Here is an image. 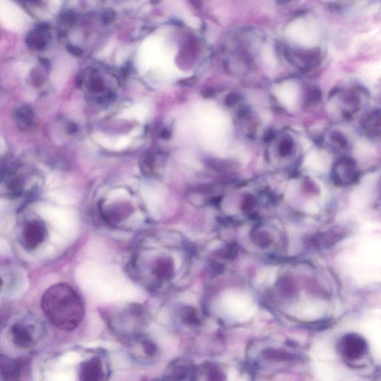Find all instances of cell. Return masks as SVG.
<instances>
[{"label": "cell", "mask_w": 381, "mask_h": 381, "mask_svg": "<svg viewBox=\"0 0 381 381\" xmlns=\"http://www.w3.org/2000/svg\"><path fill=\"white\" fill-rule=\"evenodd\" d=\"M171 55L168 53L163 40L159 37L147 39L139 52V66L143 70L153 68L166 69L171 66Z\"/></svg>", "instance_id": "obj_5"}, {"label": "cell", "mask_w": 381, "mask_h": 381, "mask_svg": "<svg viewBox=\"0 0 381 381\" xmlns=\"http://www.w3.org/2000/svg\"><path fill=\"white\" fill-rule=\"evenodd\" d=\"M103 376L102 363L98 359H92L82 365L80 381H101Z\"/></svg>", "instance_id": "obj_10"}, {"label": "cell", "mask_w": 381, "mask_h": 381, "mask_svg": "<svg viewBox=\"0 0 381 381\" xmlns=\"http://www.w3.org/2000/svg\"><path fill=\"white\" fill-rule=\"evenodd\" d=\"M42 173L36 167L14 161L0 168V195L18 203L32 201L43 186Z\"/></svg>", "instance_id": "obj_3"}, {"label": "cell", "mask_w": 381, "mask_h": 381, "mask_svg": "<svg viewBox=\"0 0 381 381\" xmlns=\"http://www.w3.org/2000/svg\"><path fill=\"white\" fill-rule=\"evenodd\" d=\"M15 275L10 270L0 268V295L9 290L15 283Z\"/></svg>", "instance_id": "obj_15"}, {"label": "cell", "mask_w": 381, "mask_h": 381, "mask_svg": "<svg viewBox=\"0 0 381 381\" xmlns=\"http://www.w3.org/2000/svg\"><path fill=\"white\" fill-rule=\"evenodd\" d=\"M13 342L20 348H28L32 344L33 336L31 328L23 322L13 325L12 330Z\"/></svg>", "instance_id": "obj_12"}, {"label": "cell", "mask_w": 381, "mask_h": 381, "mask_svg": "<svg viewBox=\"0 0 381 381\" xmlns=\"http://www.w3.org/2000/svg\"><path fill=\"white\" fill-rule=\"evenodd\" d=\"M189 244L177 235L150 236L139 243L131 271L146 288L157 291L178 283L188 274L192 261Z\"/></svg>", "instance_id": "obj_1"}, {"label": "cell", "mask_w": 381, "mask_h": 381, "mask_svg": "<svg viewBox=\"0 0 381 381\" xmlns=\"http://www.w3.org/2000/svg\"><path fill=\"white\" fill-rule=\"evenodd\" d=\"M1 149H2L1 144H0V157H1V153H2V150H1ZM0 159H1V158H0Z\"/></svg>", "instance_id": "obj_23"}, {"label": "cell", "mask_w": 381, "mask_h": 381, "mask_svg": "<svg viewBox=\"0 0 381 381\" xmlns=\"http://www.w3.org/2000/svg\"><path fill=\"white\" fill-rule=\"evenodd\" d=\"M0 24L8 29L20 32L28 26L30 18L15 3L0 1Z\"/></svg>", "instance_id": "obj_6"}, {"label": "cell", "mask_w": 381, "mask_h": 381, "mask_svg": "<svg viewBox=\"0 0 381 381\" xmlns=\"http://www.w3.org/2000/svg\"><path fill=\"white\" fill-rule=\"evenodd\" d=\"M95 138L100 144H102L104 147H111V148L125 147L130 144L131 141V138L130 136H122L117 139H112L106 136H101L98 135Z\"/></svg>", "instance_id": "obj_13"}, {"label": "cell", "mask_w": 381, "mask_h": 381, "mask_svg": "<svg viewBox=\"0 0 381 381\" xmlns=\"http://www.w3.org/2000/svg\"><path fill=\"white\" fill-rule=\"evenodd\" d=\"M255 240H256L258 245L261 247H269L272 243L271 236H270L269 233L265 231L257 233L256 236H255Z\"/></svg>", "instance_id": "obj_19"}, {"label": "cell", "mask_w": 381, "mask_h": 381, "mask_svg": "<svg viewBox=\"0 0 381 381\" xmlns=\"http://www.w3.org/2000/svg\"><path fill=\"white\" fill-rule=\"evenodd\" d=\"M47 223L36 214L25 215L19 222L17 238L21 247L28 252L39 249L47 241Z\"/></svg>", "instance_id": "obj_4"}, {"label": "cell", "mask_w": 381, "mask_h": 381, "mask_svg": "<svg viewBox=\"0 0 381 381\" xmlns=\"http://www.w3.org/2000/svg\"><path fill=\"white\" fill-rule=\"evenodd\" d=\"M346 237V231L341 226L333 227L328 231L316 235L311 238L310 244L315 248H328L335 245Z\"/></svg>", "instance_id": "obj_9"}, {"label": "cell", "mask_w": 381, "mask_h": 381, "mask_svg": "<svg viewBox=\"0 0 381 381\" xmlns=\"http://www.w3.org/2000/svg\"><path fill=\"white\" fill-rule=\"evenodd\" d=\"M22 366L20 362L9 357L0 359V373L5 381H19Z\"/></svg>", "instance_id": "obj_11"}, {"label": "cell", "mask_w": 381, "mask_h": 381, "mask_svg": "<svg viewBox=\"0 0 381 381\" xmlns=\"http://www.w3.org/2000/svg\"><path fill=\"white\" fill-rule=\"evenodd\" d=\"M225 376L220 370L217 369H211L208 374V380L209 381H224Z\"/></svg>", "instance_id": "obj_20"}, {"label": "cell", "mask_w": 381, "mask_h": 381, "mask_svg": "<svg viewBox=\"0 0 381 381\" xmlns=\"http://www.w3.org/2000/svg\"><path fill=\"white\" fill-rule=\"evenodd\" d=\"M147 108L142 105H138L136 107H131V109H127L122 113L123 118L134 119L142 121L147 117Z\"/></svg>", "instance_id": "obj_16"}, {"label": "cell", "mask_w": 381, "mask_h": 381, "mask_svg": "<svg viewBox=\"0 0 381 381\" xmlns=\"http://www.w3.org/2000/svg\"><path fill=\"white\" fill-rule=\"evenodd\" d=\"M333 140L337 143L342 147H345L346 144H347V139L340 133H335L333 136Z\"/></svg>", "instance_id": "obj_22"}, {"label": "cell", "mask_w": 381, "mask_h": 381, "mask_svg": "<svg viewBox=\"0 0 381 381\" xmlns=\"http://www.w3.org/2000/svg\"><path fill=\"white\" fill-rule=\"evenodd\" d=\"M333 179L339 185H349L357 180L358 174L355 162L349 158L339 160L333 168Z\"/></svg>", "instance_id": "obj_8"}, {"label": "cell", "mask_w": 381, "mask_h": 381, "mask_svg": "<svg viewBox=\"0 0 381 381\" xmlns=\"http://www.w3.org/2000/svg\"><path fill=\"white\" fill-rule=\"evenodd\" d=\"M188 366L186 365H177L171 371V377L172 381H181L183 380L188 373Z\"/></svg>", "instance_id": "obj_17"}, {"label": "cell", "mask_w": 381, "mask_h": 381, "mask_svg": "<svg viewBox=\"0 0 381 381\" xmlns=\"http://www.w3.org/2000/svg\"><path fill=\"white\" fill-rule=\"evenodd\" d=\"M339 347L342 355L350 360L360 358L367 351L366 340L356 333H349L344 336Z\"/></svg>", "instance_id": "obj_7"}, {"label": "cell", "mask_w": 381, "mask_h": 381, "mask_svg": "<svg viewBox=\"0 0 381 381\" xmlns=\"http://www.w3.org/2000/svg\"><path fill=\"white\" fill-rule=\"evenodd\" d=\"M293 148V143L291 139L286 138L279 144V155L282 157H287L292 153Z\"/></svg>", "instance_id": "obj_18"}, {"label": "cell", "mask_w": 381, "mask_h": 381, "mask_svg": "<svg viewBox=\"0 0 381 381\" xmlns=\"http://www.w3.org/2000/svg\"><path fill=\"white\" fill-rule=\"evenodd\" d=\"M255 198H253V197L251 196V195H248V196H246V198H244V202H243L242 207H243V210L245 211H249L251 210V209H252V208L255 206Z\"/></svg>", "instance_id": "obj_21"}, {"label": "cell", "mask_w": 381, "mask_h": 381, "mask_svg": "<svg viewBox=\"0 0 381 381\" xmlns=\"http://www.w3.org/2000/svg\"><path fill=\"white\" fill-rule=\"evenodd\" d=\"M365 131L371 136H378L380 131V112L375 111L369 116L365 123Z\"/></svg>", "instance_id": "obj_14"}, {"label": "cell", "mask_w": 381, "mask_h": 381, "mask_svg": "<svg viewBox=\"0 0 381 381\" xmlns=\"http://www.w3.org/2000/svg\"><path fill=\"white\" fill-rule=\"evenodd\" d=\"M41 308L51 323L63 331L77 328L84 317L83 301L67 284H56L48 288L43 295Z\"/></svg>", "instance_id": "obj_2"}]
</instances>
